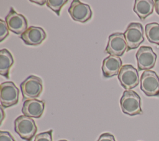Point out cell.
Returning a JSON list of instances; mask_svg holds the SVG:
<instances>
[{
    "label": "cell",
    "mask_w": 159,
    "mask_h": 141,
    "mask_svg": "<svg viewBox=\"0 0 159 141\" xmlns=\"http://www.w3.org/2000/svg\"><path fill=\"white\" fill-rule=\"evenodd\" d=\"M120 104L124 114L131 116L142 114L140 97L134 91H124L120 100Z\"/></svg>",
    "instance_id": "obj_1"
},
{
    "label": "cell",
    "mask_w": 159,
    "mask_h": 141,
    "mask_svg": "<svg viewBox=\"0 0 159 141\" xmlns=\"http://www.w3.org/2000/svg\"><path fill=\"white\" fill-rule=\"evenodd\" d=\"M14 130L20 137L26 141H31L37 132L35 121L30 117L22 115L14 121Z\"/></svg>",
    "instance_id": "obj_2"
},
{
    "label": "cell",
    "mask_w": 159,
    "mask_h": 141,
    "mask_svg": "<svg viewBox=\"0 0 159 141\" xmlns=\"http://www.w3.org/2000/svg\"><path fill=\"white\" fill-rule=\"evenodd\" d=\"M24 99H33L41 94L43 86L42 81L38 76L30 75L28 76L20 85Z\"/></svg>",
    "instance_id": "obj_3"
},
{
    "label": "cell",
    "mask_w": 159,
    "mask_h": 141,
    "mask_svg": "<svg viewBox=\"0 0 159 141\" xmlns=\"http://www.w3.org/2000/svg\"><path fill=\"white\" fill-rule=\"evenodd\" d=\"M140 89L147 96H159V76L154 71L145 70L142 73Z\"/></svg>",
    "instance_id": "obj_4"
},
{
    "label": "cell",
    "mask_w": 159,
    "mask_h": 141,
    "mask_svg": "<svg viewBox=\"0 0 159 141\" xmlns=\"http://www.w3.org/2000/svg\"><path fill=\"white\" fill-rule=\"evenodd\" d=\"M124 35L127 45V51L138 48L144 41L143 26L140 23L129 24Z\"/></svg>",
    "instance_id": "obj_5"
},
{
    "label": "cell",
    "mask_w": 159,
    "mask_h": 141,
    "mask_svg": "<svg viewBox=\"0 0 159 141\" xmlns=\"http://www.w3.org/2000/svg\"><path fill=\"white\" fill-rule=\"evenodd\" d=\"M19 90L12 81L3 82L0 87V101L6 108L16 104L19 101Z\"/></svg>",
    "instance_id": "obj_6"
},
{
    "label": "cell",
    "mask_w": 159,
    "mask_h": 141,
    "mask_svg": "<svg viewBox=\"0 0 159 141\" xmlns=\"http://www.w3.org/2000/svg\"><path fill=\"white\" fill-rule=\"evenodd\" d=\"M118 80L124 89L131 90L139 83L138 71L131 65H123L118 74Z\"/></svg>",
    "instance_id": "obj_7"
},
{
    "label": "cell",
    "mask_w": 159,
    "mask_h": 141,
    "mask_svg": "<svg viewBox=\"0 0 159 141\" xmlns=\"http://www.w3.org/2000/svg\"><path fill=\"white\" fill-rule=\"evenodd\" d=\"M137 67L139 71L149 70L152 68L156 63L157 55L149 46H142L135 55Z\"/></svg>",
    "instance_id": "obj_8"
},
{
    "label": "cell",
    "mask_w": 159,
    "mask_h": 141,
    "mask_svg": "<svg viewBox=\"0 0 159 141\" xmlns=\"http://www.w3.org/2000/svg\"><path fill=\"white\" fill-rule=\"evenodd\" d=\"M127 50V42L123 33L116 32L109 36L106 52L110 55L122 56Z\"/></svg>",
    "instance_id": "obj_9"
},
{
    "label": "cell",
    "mask_w": 159,
    "mask_h": 141,
    "mask_svg": "<svg viewBox=\"0 0 159 141\" xmlns=\"http://www.w3.org/2000/svg\"><path fill=\"white\" fill-rule=\"evenodd\" d=\"M68 12L74 20L81 23L86 22L92 16L90 6L78 0H74L71 2L68 8Z\"/></svg>",
    "instance_id": "obj_10"
},
{
    "label": "cell",
    "mask_w": 159,
    "mask_h": 141,
    "mask_svg": "<svg viewBox=\"0 0 159 141\" xmlns=\"http://www.w3.org/2000/svg\"><path fill=\"white\" fill-rule=\"evenodd\" d=\"M5 20L9 30L14 34H22L27 29V21L25 17L16 12L12 7H11Z\"/></svg>",
    "instance_id": "obj_11"
},
{
    "label": "cell",
    "mask_w": 159,
    "mask_h": 141,
    "mask_svg": "<svg viewBox=\"0 0 159 141\" xmlns=\"http://www.w3.org/2000/svg\"><path fill=\"white\" fill-rule=\"evenodd\" d=\"M20 38L27 45H37L45 39L46 33L42 27L30 26L20 35Z\"/></svg>",
    "instance_id": "obj_12"
},
{
    "label": "cell",
    "mask_w": 159,
    "mask_h": 141,
    "mask_svg": "<svg viewBox=\"0 0 159 141\" xmlns=\"http://www.w3.org/2000/svg\"><path fill=\"white\" fill-rule=\"evenodd\" d=\"M45 108V102L36 99L25 100L23 103L22 112L24 116L39 118L42 115Z\"/></svg>",
    "instance_id": "obj_13"
},
{
    "label": "cell",
    "mask_w": 159,
    "mask_h": 141,
    "mask_svg": "<svg viewBox=\"0 0 159 141\" xmlns=\"http://www.w3.org/2000/svg\"><path fill=\"white\" fill-rule=\"evenodd\" d=\"M122 61L117 56L109 55L102 61V71L105 78H111L119 74L122 68Z\"/></svg>",
    "instance_id": "obj_14"
},
{
    "label": "cell",
    "mask_w": 159,
    "mask_h": 141,
    "mask_svg": "<svg viewBox=\"0 0 159 141\" xmlns=\"http://www.w3.org/2000/svg\"><path fill=\"white\" fill-rule=\"evenodd\" d=\"M154 7V1L135 0L133 10L141 20H144L153 13Z\"/></svg>",
    "instance_id": "obj_15"
},
{
    "label": "cell",
    "mask_w": 159,
    "mask_h": 141,
    "mask_svg": "<svg viewBox=\"0 0 159 141\" xmlns=\"http://www.w3.org/2000/svg\"><path fill=\"white\" fill-rule=\"evenodd\" d=\"M14 63L13 57L7 49L0 50V74L6 78H9V70Z\"/></svg>",
    "instance_id": "obj_16"
},
{
    "label": "cell",
    "mask_w": 159,
    "mask_h": 141,
    "mask_svg": "<svg viewBox=\"0 0 159 141\" xmlns=\"http://www.w3.org/2000/svg\"><path fill=\"white\" fill-rule=\"evenodd\" d=\"M145 33L148 40L159 45V24L157 22H150L147 24L145 27Z\"/></svg>",
    "instance_id": "obj_17"
},
{
    "label": "cell",
    "mask_w": 159,
    "mask_h": 141,
    "mask_svg": "<svg viewBox=\"0 0 159 141\" xmlns=\"http://www.w3.org/2000/svg\"><path fill=\"white\" fill-rule=\"evenodd\" d=\"M67 2V0H47L46 4L47 7L54 11L57 16H60L61 7Z\"/></svg>",
    "instance_id": "obj_18"
},
{
    "label": "cell",
    "mask_w": 159,
    "mask_h": 141,
    "mask_svg": "<svg viewBox=\"0 0 159 141\" xmlns=\"http://www.w3.org/2000/svg\"><path fill=\"white\" fill-rule=\"evenodd\" d=\"M34 141H53L52 130L40 133L35 135Z\"/></svg>",
    "instance_id": "obj_19"
},
{
    "label": "cell",
    "mask_w": 159,
    "mask_h": 141,
    "mask_svg": "<svg viewBox=\"0 0 159 141\" xmlns=\"http://www.w3.org/2000/svg\"><path fill=\"white\" fill-rule=\"evenodd\" d=\"M9 29L5 21L0 20V42H2L9 35Z\"/></svg>",
    "instance_id": "obj_20"
},
{
    "label": "cell",
    "mask_w": 159,
    "mask_h": 141,
    "mask_svg": "<svg viewBox=\"0 0 159 141\" xmlns=\"http://www.w3.org/2000/svg\"><path fill=\"white\" fill-rule=\"evenodd\" d=\"M0 141H16L12 135L7 131H0Z\"/></svg>",
    "instance_id": "obj_21"
},
{
    "label": "cell",
    "mask_w": 159,
    "mask_h": 141,
    "mask_svg": "<svg viewBox=\"0 0 159 141\" xmlns=\"http://www.w3.org/2000/svg\"><path fill=\"white\" fill-rule=\"evenodd\" d=\"M97 141H116L113 135L109 133H103L98 138Z\"/></svg>",
    "instance_id": "obj_22"
},
{
    "label": "cell",
    "mask_w": 159,
    "mask_h": 141,
    "mask_svg": "<svg viewBox=\"0 0 159 141\" xmlns=\"http://www.w3.org/2000/svg\"><path fill=\"white\" fill-rule=\"evenodd\" d=\"M155 2V9L156 12L159 15V0L154 1Z\"/></svg>",
    "instance_id": "obj_23"
},
{
    "label": "cell",
    "mask_w": 159,
    "mask_h": 141,
    "mask_svg": "<svg viewBox=\"0 0 159 141\" xmlns=\"http://www.w3.org/2000/svg\"><path fill=\"white\" fill-rule=\"evenodd\" d=\"M5 117V114L4 112V110L2 108V106H1V124L2 123L4 118Z\"/></svg>",
    "instance_id": "obj_24"
},
{
    "label": "cell",
    "mask_w": 159,
    "mask_h": 141,
    "mask_svg": "<svg viewBox=\"0 0 159 141\" xmlns=\"http://www.w3.org/2000/svg\"><path fill=\"white\" fill-rule=\"evenodd\" d=\"M30 2H35L39 5H43L47 3V1H30Z\"/></svg>",
    "instance_id": "obj_25"
},
{
    "label": "cell",
    "mask_w": 159,
    "mask_h": 141,
    "mask_svg": "<svg viewBox=\"0 0 159 141\" xmlns=\"http://www.w3.org/2000/svg\"><path fill=\"white\" fill-rule=\"evenodd\" d=\"M59 141H67L66 140H59Z\"/></svg>",
    "instance_id": "obj_26"
}]
</instances>
